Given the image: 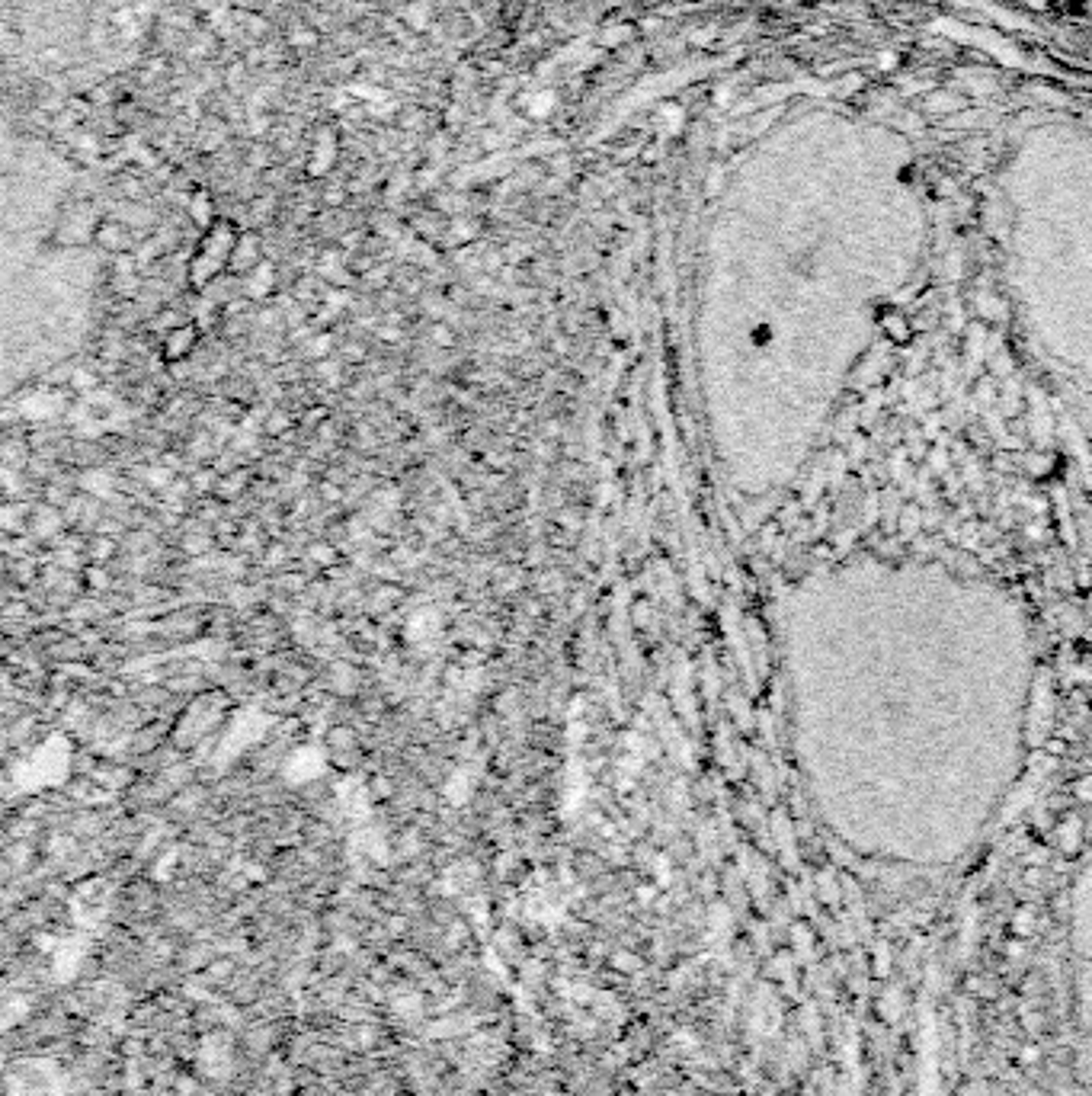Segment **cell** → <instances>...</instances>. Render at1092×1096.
Masks as SVG:
<instances>
[{"label": "cell", "mask_w": 1092, "mask_h": 1096, "mask_svg": "<svg viewBox=\"0 0 1092 1096\" xmlns=\"http://www.w3.org/2000/svg\"><path fill=\"white\" fill-rule=\"evenodd\" d=\"M331 164H334V138L323 132V135H320V144H317V152H314V158H311L308 167H311V173H323Z\"/></svg>", "instance_id": "cell-1"}, {"label": "cell", "mask_w": 1092, "mask_h": 1096, "mask_svg": "<svg viewBox=\"0 0 1092 1096\" xmlns=\"http://www.w3.org/2000/svg\"><path fill=\"white\" fill-rule=\"evenodd\" d=\"M554 106H557L554 91H542V94L528 97V115H533V120H545V115H548Z\"/></svg>", "instance_id": "cell-2"}, {"label": "cell", "mask_w": 1092, "mask_h": 1096, "mask_svg": "<svg viewBox=\"0 0 1092 1096\" xmlns=\"http://www.w3.org/2000/svg\"><path fill=\"white\" fill-rule=\"evenodd\" d=\"M407 20H413V26H417V29H426V23H430V7H426V4H410V7H407Z\"/></svg>", "instance_id": "cell-3"}, {"label": "cell", "mask_w": 1092, "mask_h": 1096, "mask_svg": "<svg viewBox=\"0 0 1092 1096\" xmlns=\"http://www.w3.org/2000/svg\"><path fill=\"white\" fill-rule=\"evenodd\" d=\"M193 212H196V222H199V225L209 222V196H196Z\"/></svg>", "instance_id": "cell-4"}, {"label": "cell", "mask_w": 1092, "mask_h": 1096, "mask_svg": "<svg viewBox=\"0 0 1092 1096\" xmlns=\"http://www.w3.org/2000/svg\"><path fill=\"white\" fill-rule=\"evenodd\" d=\"M292 42H295V45H311V42H314V33H305V29H299V33H292Z\"/></svg>", "instance_id": "cell-5"}]
</instances>
